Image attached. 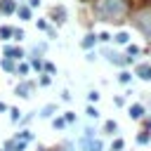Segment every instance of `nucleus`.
<instances>
[{
    "label": "nucleus",
    "instance_id": "obj_1",
    "mask_svg": "<svg viewBox=\"0 0 151 151\" xmlns=\"http://www.w3.org/2000/svg\"><path fill=\"white\" fill-rule=\"evenodd\" d=\"M94 12L99 19L106 21H120L127 14V0H97Z\"/></svg>",
    "mask_w": 151,
    "mask_h": 151
},
{
    "label": "nucleus",
    "instance_id": "obj_2",
    "mask_svg": "<svg viewBox=\"0 0 151 151\" xmlns=\"http://www.w3.org/2000/svg\"><path fill=\"white\" fill-rule=\"evenodd\" d=\"M137 26H139V31L151 40V12H142V14L137 17Z\"/></svg>",
    "mask_w": 151,
    "mask_h": 151
},
{
    "label": "nucleus",
    "instance_id": "obj_3",
    "mask_svg": "<svg viewBox=\"0 0 151 151\" xmlns=\"http://www.w3.org/2000/svg\"><path fill=\"white\" fill-rule=\"evenodd\" d=\"M14 92H17L19 97H31V92H33V83H19Z\"/></svg>",
    "mask_w": 151,
    "mask_h": 151
},
{
    "label": "nucleus",
    "instance_id": "obj_4",
    "mask_svg": "<svg viewBox=\"0 0 151 151\" xmlns=\"http://www.w3.org/2000/svg\"><path fill=\"white\" fill-rule=\"evenodd\" d=\"M24 146H26V142H21V139L17 137V139H9V142L5 144V151H24Z\"/></svg>",
    "mask_w": 151,
    "mask_h": 151
},
{
    "label": "nucleus",
    "instance_id": "obj_5",
    "mask_svg": "<svg viewBox=\"0 0 151 151\" xmlns=\"http://www.w3.org/2000/svg\"><path fill=\"white\" fill-rule=\"evenodd\" d=\"M83 146H85V151H101V142H99V139H94V137L83 139Z\"/></svg>",
    "mask_w": 151,
    "mask_h": 151
},
{
    "label": "nucleus",
    "instance_id": "obj_6",
    "mask_svg": "<svg viewBox=\"0 0 151 151\" xmlns=\"http://www.w3.org/2000/svg\"><path fill=\"white\" fill-rule=\"evenodd\" d=\"M5 57H12V59H19V57H24V52H21L19 47H9V45H5Z\"/></svg>",
    "mask_w": 151,
    "mask_h": 151
},
{
    "label": "nucleus",
    "instance_id": "obj_7",
    "mask_svg": "<svg viewBox=\"0 0 151 151\" xmlns=\"http://www.w3.org/2000/svg\"><path fill=\"white\" fill-rule=\"evenodd\" d=\"M0 9H2L5 14H12V12L17 9V5H14V0H2V2H0Z\"/></svg>",
    "mask_w": 151,
    "mask_h": 151
},
{
    "label": "nucleus",
    "instance_id": "obj_8",
    "mask_svg": "<svg viewBox=\"0 0 151 151\" xmlns=\"http://www.w3.org/2000/svg\"><path fill=\"white\" fill-rule=\"evenodd\" d=\"M130 116H132L134 120L142 118V116H144V106H142V104H132V106H130Z\"/></svg>",
    "mask_w": 151,
    "mask_h": 151
},
{
    "label": "nucleus",
    "instance_id": "obj_9",
    "mask_svg": "<svg viewBox=\"0 0 151 151\" xmlns=\"http://www.w3.org/2000/svg\"><path fill=\"white\" fill-rule=\"evenodd\" d=\"M52 17H54L57 24H64V21H66V12H64V7H57V9L52 12Z\"/></svg>",
    "mask_w": 151,
    "mask_h": 151
},
{
    "label": "nucleus",
    "instance_id": "obj_10",
    "mask_svg": "<svg viewBox=\"0 0 151 151\" xmlns=\"http://www.w3.org/2000/svg\"><path fill=\"white\" fill-rule=\"evenodd\" d=\"M94 40H97V35H92V33H87V35L83 38V47H85V50H90V47L94 45Z\"/></svg>",
    "mask_w": 151,
    "mask_h": 151
},
{
    "label": "nucleus",
    "instance_id": "obj_11",
    "mask_svg": "<svg viewBox=\"0 0 151 151\" xmlns=\"http://www.w3.org/2000/svg\"><path fill=\"white\" fill-rule=\"evenodd\" d=\"M139 78H144V80H151V66H139Z\"/></svg>",
    "mask_w": 151,
    "mask_h": 151
},
{
    "label": "nucleus",
    "instance_id": "obj_12",
    "mask_svg": "<svg viewBox=\"0 0 151 151\" xmlns=\"http://www.w3.org/2000/svg\"><path fill=\"white\" fill-rule=\"evenodd\" d=\"M17 14H19V19H24V21H28V19H31V9H28V7H19V9H17Z\"/></svg>",
    "mask_w": 151,
    "mask_h": 151
},
{
    "label": "nucleus",
    "instance_id": "obj_13",
    "mask_svg": "<svg viewBox=\"0 0 151 151\" xmlns=\"http://www.w3.org/2000/svg\"><path fill=\"white\" fill-rule=\"evenodd\" d=\"M0 66H2L5 71H14V61H12V57H5V59L0 61Z\"/></svg>",
    "mask_w": 151,
    "mask_h": 151
},
{
    "label": "nucleus",
    "instance_id": "obj_14",
    "mask_svg": "<svg viewBox=\"0 0 151 151\" xmlns=\"http://www.w3.org/2000/svg\"><path fill=\"white\" fill-rule=\"evenodd\" d=\"M127 40H130V35H127L125 31H120V33H116V42H120V45H127Z\"/></svg>",
    "mask_w": 151,
    "mask_h": 151
},
{
    "label": "nucleus",
    "instance_id": "obj_15",
    "mask_svg": "<svg viewBox=\"0 0 151 151\" xmlns=\"http://www.w3.org/2000/svg\"><path fill=\"white\" fill-rule=\"evenodd\" d=\"M12 35V28L9 26H0V40H7Z\"/></svg>",
    "mask_w": 151,
    "mask_h": 151
},
{
    "label": "nucleus",
    "instance_id": "obj_16",
    "mask_svg": "<svg viewBox=\"0 0 151 151\" xmlns=\"http://www.w3.org/2000/svg\"><path fill=\"white\" fill-rule=\"evenodd\" d=\"M54 109H57L54 104H50V106H45V109H42V118H47V116H52V113H54Z\"/></svg>",
    "mask_w": 151,
    "mask_h": 151
},
{
    "label": "nucleus",
    "instance_id": "obj_17",
    "mask_svg": "<svg viewBox=\"0 0 151 151\" xmlns=\"http://www.w3.org/2000/svg\"><path fill=\"white\" fill-rule=\"evenodd\" d=\"M149 139H151V134H149V132H142V134H137V142H139V144H146Z\"/></svg>",
    "mask_w": 151,
    "mask_h": 151
},
{
    "label": "nucleus",
    "instance_id": "obj_18",
    "mask_svg": "<svg viewBox=\"0 0 151 151\" xmlns=\"http://www.w3.org/2000/svg\"><path fill=\"white\" fill-rule=\"evenodd\" d=\"M118 80H120V83H130V80H132V76H130L127 71H123V73L118 76Z\"/></svg>",
    "mask_w": 151,
    "mask_h": 151
},
{
    "label": "nucleus",
    "instance_id": "obj_19",
    "mask_svg": "<svg viewBox=\"0 0 151 151\" xmlns=\"http://www.w3.org/2000/svg\"><path fill=\"white\" fill-rule=\"evenodd\" d=\"M19 139H21V142H31V139H33V134H31L28 130H24V132L19 134Z\"/></svg>",
    "mask_w": 151,
    "mask_h": 151
},
{
    "label": "nucleus",
    "instance_id": "obj_20",
    "mask_svg": "<svg viewBox=\"0 0 151 151\" xmlns=\"http://www.w3.org/2000/svg\"><path fill=\"white\" fill-rule=\"evenodd\" d=\"M104 130H106V132H116V123H113V120H106Z\"/></svg>",
    "mask_w": 151,
    "mask_h": 151
},
{
    "label": "nucleus",
    "instance_id": "obj_21",
    "mask_svg": "<svg viewBox=\"0 0 151 151\" xmlns=\"http://www.w3.org/2000/svg\"><path fill=\"white\" fill-rule=\"evenodd\" d=\"M123 149V139H116L113 144H111V151H120Z\"/></svg>",
    "mask_w": 151,
    "mask_h": 151
},
{
    "label": "nucleus",
    "instance_id": "obj_22",
    "mask_svg": "<svg viewBox=\"0 0 151 151\" xmlns=\"http://www.w3.org/2000/svg\"><path fill=\"white\" fill-rule=\"evenodd\" d=\"M85 113H87V116H90V118H97V116H99V113H97V109H94V106H87V111H85Z\"/></svg>",
    "mask_w": 151,
    "mask_h": 151
},
{
    "label": "nucleus",
    "instance_id": "obj_23",
    "mask_svg": "<svg viewBox=\"0 0 151 151\" xmlns=\"http://www.w3.org/2000/svg\"><path fill=\"white\" fill-rule=\"evenodd\" d=\"M9 113H12V120H14V123H17V120H19V118H21V113H19V109H12V111H9Z\"/></svg>",
    "mask_w": 151,
    "mask_h": 151
},
{
    "label": "nucleus",
    "instance_id": "obj_24",
    "mask_svg": "<svg viewBox=\"0 0 151 151\" xmlns=\"http://www.w3.org/2000/svg\"><path fill=\"white\" fill-rule=\"evenodd\" d=\"M64 125H66V120H64V118H57V120H54V127H57V130H61Z\"/></svg>",
    "mask_w": 151,
    "mask_h": 151
},
{
    "label": "nucleus",
    "instance_id": "obj_25",
    "mask_svg": "<svg viewBox=\"0 0 151 151\" xmlns=\"http://www.w3.org/2000/svg\"><path fill=\"white\" fill-rule=\"evenodd\" d=\"M17 73H19V76H24V73H28V66H26V64H21V66L17 68Z\"/></svg>",
    "mask_w": 151,
    "mask_h": 151
},
{
    "label": "nucleus",
    "instance_id": "obj_26",
    "mask_svg": "<svg viewBox=\"0 0 151 151\" xmlns=\"http://www.w3.org/2000/svg\"><path fill=\"white\" fill-rule=\"evenodd\" d=\"M64 120H66V123H73V120H76V113H71V111H68V113L64 116Z\"/></svg>",
    "mask_w": 151,
    "mask_h": 151
},
{
    "label": "nucleus",
    "instance_id": "obj_27",
    "mask_svg": "<svg viewBox=\"0 0 151 151\" xmlns=\"http://www.w3.org/2000/svg\"><path fill=\"white\" fill-rule=\"evenodd\" d=\"M42 66H45V71H47V73H54V64H42Z\"/></svg>",
    "mask_w": 151,
    "mask_h": 151
},
{
    "label": "nucleus",
    "instance_id": "obj_28",
    "mask_svg": "<svg viewBox=\"0 0 151 151\" xmlns=\"http://www.w3.org/2000/svg\"><path fill=\"white\" fill-rule=\"evenodd\" d=\"M109 38H111V35H109V33H101V35H99V38H97V40H101V42H106V40H109Z\"/></svg>",
    "mask_w": 151,
    "mask_h": 151
},
{
    "label": "nucleus",
    "instance_id": "obj_29",
    "mask_svg": "<svg viewBox=\"0 0 151 151\" xmlns=\"http://www.w3.org/2000/svg\"><path fill=\"white\" fill-rule=\"evenodd\" d=\"M52 80H50V76H45V78H40V85H50Z\"/></svg>",
    "mask_w": 151,
    "mask_h": 151
},
{
    "label": "nucleus",
    "instance_id": "obj_30",
    "mask_svg": "<svg viewBox=\"0 0 151 151\" xmlns=\"http://www.w3.org/2000/svg\"><path fill=\"white\" fill-rule=\"evenodd\" d=\"M87 97H90V101H97V99H99V94H97V92H90Z\"/></svg>",
    "mask_w": 151,
    "mask_h": 151
},
{
    "label": "nucleus",
    "instance_id": "obj_31",
    "mask_svg": "<svg viewBox=\"0 0 151 151\" xmlns=\"http://www.w3.org/2000/svg\"><path fill=\"white\" fill-rule=\"evenodd\" d=\"M40 5V0H31V7H38Z\"/></svg>",
    "mask_w": 151,
    "mask_h": 151
},
{
    "label": "nucleus",
    "instance_id": "obj_32",
    "mask_svg": "<svg viewBox=\"0 0 151 151\" xmlns=\"http://www.w3.org/2000/svg\"><path fill=\"white\" fill-rule=\"evenodd\" d=\"M0 151H2V149H0Z\"/></svg>",
    "mask_w": 151,
    "mask_h": 151
}]
</instances>
